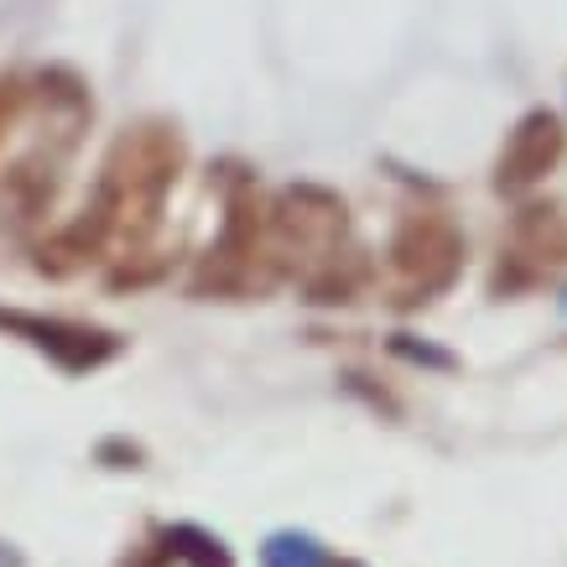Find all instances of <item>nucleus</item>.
Wrapping results in <instances>:
<instances>
[{"mask_svg": "<svg viewBox=\"0 0 567 567\" xmlns=\"http://www.w3.org/2000/svg\"><path fill=\"white\" fill-rule=\"evenodd\" d=\"M177 167H183V141L167 125H136L125 131L110 156H104V177H100V208L110 219V235L141 245L156 229V214H162V198L177 183Z\"/></svg>", "mask_w": 567, "mask_h": 567, "instance_id": "obj_1", "label": "nucleus"}, {"mask_svg": "<svg viewBox=\"0 0 567 567\" xmlns=\"http://www.w3.org/2000/svg\"><path fill=\"white\" fill-rule=\"evenodd\" d=\"M464 266V235L447 214H406L391 240V302L395 308H416L432 302Z\"/></svg>", "mask_w": 567, "mask_h": 567, "instance_id": "obj_2", "label": "nucleus"}, {"mask_svg": "<svg viewBox=\"0 0 567 567\" xmlns=\"http://www.w3.org/2000/svg\"><path fill=\"white\" fill-rule=\"evenodd\" d=\"M276 276V256H271V229H266V208L256 198H235L229 219H224L219 245L208 250L204 271H198V292H266Z\"/></svg>", "mask_w": 567, "mask_h": 567, "instance_id": "obj_3", "label": "nucleus"}, {"mask_svg": "<svg viewBox=\"0 0 567 567\" xmlns=\"http://www.w3.org/2000/svg\"><path fill=\"white\" fill-rule=\"evenodd\" d=\"M266 229H271L276 271L302 266V276H308L344 240V204L323 188H287L266 214Z\"/></svg>", "mask_w": 567, "mask_h": 567, "instance_id": "obj_4", "label": "nucleus"}, {"mask_svg": "<svg viewBox=\"0 0 567 567\" xmlns=\"http://www.w3.org/2000/svg\"><path fill=\"white\" fill-rule=\"evenodd\" d=\"M567 260V214L557 204H526L511 219V240L499 250L495 292H520Z\"/></svg>", "mask_w": 567, "mask_h": 567, "instance_id": "obj_5", "label": "nucleus"}, {"mask_svg": "<svg viewBox=\"0 0 567 567\" xmlns=\"http://www.w3.org/2000/svg\"><path fill=\"white\" fill-rule=\"evenodd\" d=\"M0 328L27 339L32 349H42L48 360H58L63 370L84 375V370H100L104 360L121 354V339L104 333V328L89 323H69V318H37V312H17V308H0Z\"/></svg>", "mask_w": 567, "mask_h": 567, "instance_id": "obj_6", "label": "nucleus"}, {"mask_svg": "<svg viewBox=\"0 0 567 567\" xmlns=\"http://www.w3.org/2000/svg\"><path fill=\"white\" fill-rule=\"evenodd\" d=\"M567 131L557 110H526L516 121V131L505 136V152L495 162V188L499 193H526L563 162Z\"/></svg>", "mask_w": 567, "mask_h": 567, "instance_id": "obj_7", "label": "nucleus"}, {"mask_svg": "<svg viewBox=\"0 0 567 567\" xmlns=\"http://www.w3.org/2000/svg\"><path fill=\"white\" fill-rule=\"evenodd\" d=\"M364 271H370V266H364L360 250H333L318 271L302 276V287H308L312 302H349V297L360 292Z\"/></svg>", "mask_w": 567, "mask_h": 567, "instance_id": "obj_8", "label": "nucleus"}, {"mask_svg": "<svg viewBox=\"0 0 567 567\" xmlns=\"http://www.w3.org/2000/svg\"><path fill=\"white\" fill-rule=\"evenodd\" d=\"M167 551L183 557L188 567H235L229 547H224L219 536L198 532V526H173V532H167Z\"/></svg>", "mask_w": 567, "mask_h": 567, "instance_id": "obj_9", "label": "nucleus"}, {"mask_svg": "<svg viewBox=\"0 0 567 567\" xmlns=\"http://www.w3.org/2000/svg\"><path fill=\"white\" fill-rule=\"evenodd\" d=\"M266 567H328L323 547L302 532H276L266 542Z\"/></svg>", "mask_w": 567, "mask_h": 567, "instance_id": "obj_10", "label": "nucleus"}, {"mask_svg": "<svg viewBox=\"0 0 567 567\" xmlns=\"http://www.w3.org/2000/svg\"><path fill=\"white\" fill-rule=\"evenodd\" d=\"M328 567H360V563H328Z\"/></svg>", "mask_w": 567, "mask_h": 567, "instance_id": "obj_11", "label": "nucleus"}]
</instances>
